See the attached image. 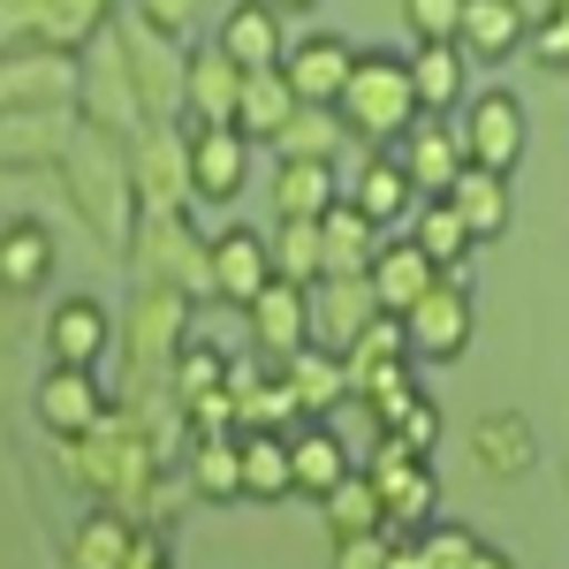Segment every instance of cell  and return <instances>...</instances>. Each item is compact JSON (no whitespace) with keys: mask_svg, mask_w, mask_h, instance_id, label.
Masks as SVG:
<instances>
[{"mask_svg":"<svg viewBox=\"0 0 569 569\" xmlns=\"http://www.w3.org/2000/svg\"><path fill=\"white\" fill-rule=\"evenodd\" d=\"M84 114L77 107H23L0 114V168H61V152L77 144Z\"/></svg>","mask_w":569,"mask_h":569,"instance_id":"20","label":"cell"},{"mask_svg":"<svg viewBox=\"0 0 569 569\" xmlns=\"http://www.w3.org/2000/svg\"><path fill=\"white\" fill-rule=\"evenodd\" d=\"M213 46L243 69V77H259V69H281V53H289V23H281L273 0H228L220 23H213Z\"/></svg>","mask_w":569,"mask_h":569,"instance_id":"17","label":"cell"},{"mask_svg":"<svg viewBox=\"0 0 569 569\" xmlns=\"http://www.w3.org/2000/svg\"><path fill=\"white\" fill-rule=\"evenodd\" d=\"M395 357H410V335H402V319H372L365 335H357L350 350H342V372H365V365H395Z\"/></svg>","mask_w":569,"mask_h":569,"instance_id":"46","label":"cell"},{"mask_svg":"<svg viewBox=\"0 0 569 569\" xmlns=\"http://www.w3.org/2000/svg\"><path fill=\"white\" fill-rule=\"evenodd\" d=\"M144 31H160V39H176V46H190V23L206 16V0H137L130 8Z\"/></svg>","mask_w":569,"mask_h":569,"instance_id":"49","label":"cell"},{"mask_svg":"<svg viewBox=\"0 0 569 569\" xmlns=\"http://www.w3.org/2000/svg\"><path fill=\"white\" fill-rule=\"evenodd\" d=\"M206 259H213V297L220 305H251L266 281H273V251H266L259 228H220V236H206Z\"/></svg>","mask_w":569,"mask_h":569,"instance_id":"23","label":"cell"},{"mask_svg":"<svg viewBox=\"0 0 569 569\" xmlns=\"http://www.w3.org/2000/svg\"><path fill=\"white\" fill-rule=\"evenodd\" d=\"M61 448H69V456H61L69 479L84 486L99 509H122V517H144L152 486L176 471V463H160V448L144 440V426H137L130 410H107L84 440H61Z\"/></svg>","mask_w":569,"mask_h":569,"instance_id":"1","label":"cell"},{"mask_svg":"<svg viewBox=\"0 0 569 569\" xmlns=\"http://www.w3.org/2000/svg\"><path fill=\"white\" fill-rule=\"evenodd\" d=\"M402 69H410V91H418V114H433V122L471 99V61H463V46H410Z\"/></svg>","mask_w":569,"mask_h":569,"instance_id":"27","label":"cell"},{"mask_svg":"<svg viewBox=\"0 0 569 569\" xmlns=\"http://www.w3.org/2000/svg\"><path fill=\"white\" fill-rule=\"evenodd\" d=\"M350 206H357L365 220H372L380 236H388L395 220H410V213H418V190H410V176H402V168H395V152H365Z\"/></svg>","mask_w":569,"mask_h":569,"instance_id":"34","label":"cell"},{"mask_svg":"<svg viewBox=\"0 0 569 569\" xmlns=\"http://www.w3.org/2000/svg\"><path fill=\"white\" fill-rule=\"evenodd\" d=\"M440 206L463 220V236H471V243H493V236L509 228V176L463 168V176L448 182V198H440Z\"/></svg>","mask_w":569,"mask_h":569,"instance_id":"33","label":"cell"},{"mask_svg":"<svg viewBox=\"0 0 569 569\" xmlns=\"http://www.w3.org/2000/svg\"><path fill=\"white\" fill-rule=\"evenodd\" d=\"M365 479H372V493H380V517H388V531H426L440 509V471L433 456H410V448H395L388 433H380V448L357 463Z\"/></svg>","mask_w":569,"mask_h":569,"instance_id":"8","label":"cell"},{"mask_svg":"<svg viewBox=\"0 0 569 569\" xmlns=\"http://www.w3.org/2000/svg\"><path fill=\"white\" fill-rule=\"evenodd\" d=\"M182 144H190V198L198 206H236L259 144H243V130H182Z\"/></svg>","mask_w":569,"mask_h":569,"instance_id":"18","label":"cell"},{"mask_svg":"<svg viewBox=\"0 0 569 569\" xmlns=\"http://www.w3.org/2000/svg\"><path fill=\"white\" fill-rule=\"evenodd\" d=\"M388 569H426V562H418V539H410V531H395V539H388Z\"/></svg>","mask_w":569,"mask_h":569,"instance_id":"52","label":"cell"},{"mask_svg":"<svg viewBox=\"0 0 569 569\" xmlns=\"http://www.w3.org/2000/svg\"><path fill=\"white\" fill-rule=\"evenodd\" d=\"M122 569H176V547H168V531H137L130 562Z\"/></svg>","mask_w":569,"mask_h":569,"instance_id":"51","label":"cell"},{"mask_svg":"<svg viewBox=\"0 0 569 569\" xmlns=\"http://www.w3.org/2000/svg\"><path fill=\"white\" fill-rule=\"evenodd\" d=\"M365 281H372V305L388 311V319H402V311L418 305V297H426V289L440 281V273L426 266V251L402 236V243H380V259H372V273H365Z\"/></svg>","mask_w":569,"mask_h":569,"instance_id":"31","label":"cell"},{"mask_svg":"<svg viewBox=\"0 0 569 569\" xmlns=\"http://www.w3.org/2000/svg\"><path fill=\"white\" fill-rule=\"evenodd\" d=\"M266 251H273V273L281 281H319V220H273L266 228Z\"/></svg>","mask_w":569,"mask_h":569,"instance_id":"43","label":"cell"},{"mask_svg":"<svg viewBox=\"0 0 569 569\" xmlns=\"http://www.w3.org/2000/svg\"><path fill=\"white\" fill-rule=\"evenodd\" d=\"M273 372H281V388H289L297 426H327V418L350 402V380H342V357L335 350H297V357H281Z\"/></svg>","mask_w":569,"mask_h":569,"instance_id":"25","label":"cell"},{"mask_svg":"<svg viewBox=\"0 0 569 569\" xmlns=\"http://www.w3.org/2000/svg\"><path fill=\"white\" fill-rule=\"evenodd\" d=\"M335 144H350L342 122H335V107H297V114H289V130L273 137V152H281V160H335Z\"/></svg>","mask_w":569,"mask_h":569,"instance_id":"42","label":"cell"},{"mask_svg":"<svg viewBox=\"0 0 569 569\" xmlns=\"http://www.w3.org/2000/svg\"><path fill=\"white\" fill-rule=\"evenodd\" d=\"M77 114H84V130H107V137H122V144L144 137V107H137V91H130L122 46H114V23L77 53Z\"/></svg>","mask_w":569,"mask_h":569,"instance_id":"7","label":"cell"},{"mask_svg":"<svg viewBox=\"0 0 569 569\" xmlns=\"http://www.w3.org/2000/svg\"><path fill=\"white\" fill-rule=\"evenodd\" d=\"M525 0H463L456 46H463V61H509V53H525Z\"/></svg>","mask_w":569,"mask_h":569,"instance_id":"28","label":"cell"},{"mask_svg":"<svg viewBox=\"0 0 569 569\" xmlns=\"http://www.w3.org/2000/svg\"><path fill=\"white\" fill-rule=\"evenodd\" d=\"M114 350V319L99 297H61L46 311V365H77V372H99V357Z\"/></svg>","mask_w":569,"mask_h":569,"instance_id":"21","label":"cell"},{"mask_svg":"<svg viewBox=\"0 0 569 569\" xmlns=\"http://www.w3.org/2000/svg\"><path fill=\"white\" fill-rule=\"evenodd\" d=\"M130 198L137 213H182L190 206V144H182V130H144L130 144Z\"/></svg>","mask_w":569,"mask_h":569,"instance_id":"13","label":"cell"},{"mask_svg":"<svg viewBox=\"0 0 569 569\" xmlns=\"http://www.w3.org/2000/svg\"><path fill=\"white\" fill-rule=\"evenodd\" d=\"M471 569H517V562H509L501 547H486V539H479V555H471Z\"/></svg>","mask_w":569,"mask_h":569,"instance_id":"53","label":"cell"},{"mask_svg":"<svg viewBox=\"0 0 569 569\" xmlns=\"http://www.w3.org/2000/svg\"><path fill=\"white\" fill-rule=\"evenodd\" d=\"M319 517H327V531H335V539L388 531V517H380V493H372V479H365V471H350L342 486H327V493H319Z\"/></svg>","mask_w":569,"mask_h":569,"instance_id":"41","label":"cell"},{"mask_svg":"<svg viewBox=\"0 0 569 569\" xmlns=\"http://www.w3.org/2000/svg\"><path fill=\"white\" fill-rule=\"evenodd\" d=\"M555 8H569V0H555Z\"/></svg>","mask_w":569,"mask_h":569,"instance_id":"55","label":"cell"},{"mask_svg":"<svg viewBox=\"0 0 569 569\" xmlns=\"http://www.w3.org/2000/svg\"><path fill=\"white\" fill-rule=\"evenodd\" d=\"M335 122H342V137L350 144H365V152H395L402 137H410V122H418V91H410V69H402V53H357L350 84H342V99H335Z\"/></svg>","mask_w":569,"mask_h":569,"instance_id":"3","label":"cell"},{"mask_svg":"<svg viewBox=\"0 0 569 569\" xmlns=\"http://www.w3.org/2000/svg\"><path fill=\"white\" fill-rule=\"evenodd\" d=\"M114 46H122L130 91H137V107H144V130H182V69H190V46L144 31L137 16H114Z\"/></svg>","mask_w":569,"mask_h":569,"instance_id":"6","label":"cell"},{"mask_svg":"<svg viewBox=\"0 0 569 569\" xmlns=\"http://www.w3.org/2000/svg\"><path fill=\"white\" fill-rule=\"evenodd\" d=\"M456 144H463L471 168L509 176L525 160V107H517V91H471L463 99V122H456Z\"/></svg>","mask_w":569,"mask_h":569,"instance_id":"11","label":"cell"},{"mask_svg":"<svg viewBox=\"0 0 569 569\" xmlns=\"http://www.w3.org/2000/svg\"><path fill=\"white\" fill-rule=\"evenodd\" d=\"M182 479L198 501H243V456H236V433H198L190 456H182Z\"/></svg>","mask_w":569,"mask_h":569,"instance_id":"38","label":"cell"},{"mask_svg":"<svg viewBox=\"0 0 569 569\" xmlns=\"http://www.w3.org/2000/svg\"><path fill=\"white\" fill-rule=\"evenodd\" d=\"M243 319H251V342L266 350V365L311 350V289L305 281H281V273H273L259 297L243 305Z\"/></svg>","mask_w":569,"mask_h":569,"instance_id":"19","label":"cell"},{"mask_svg":"<svg viewBox=\"0 0 569 569\" xmlns=\"http://www.w3.org/2000/svg\"><path fill=\"white\" fill-rule=\"evenodd\" d=\"M471 463H479L486 479H531V463H539V433H531L525 410H493L471 426Z\"/></svg>","mask_w":569,"mask_h":569,"instance_id":"26","label":"cell"},{"mask_svg":"<svg viewBox=\"0 0 569 569\" xmlns=\"http://www.w3.org/2000/svg\"><path fill=\"white\" fill-rule=\"evenodd\" d=\"M395 168L410 176V190H418V198H448V182L463 176L471 160H463V144H456V130H448V122L418 114V122H410V137L395 144Z\"/></svg>","mask_w":569,"mask_h":569,"instance_id":"24","label":"cell"},{"mask_svg":"<svg viewBox=\"0 0 569 569\" xmlns=\"http://www.w3.org/2000/svg\"><path fill=\"white\" fill-rule=\"evenodd\" d=\"M53 273V236L39 220H8L0 228V297H39Z\"/></svg>","mask_w":569,"mask_h":569,"instance_id":"35","label":"cell"},{"mask_svg":"<svg viewBox=\"0 0 569 569\" xmlns=\"http://www.w3.org/2000/svg\"><path fill=\"white\" fill-rule=\"evenodd\" d=\"M380 243H388V236L357 213L350 198H342V206H327V213H319V281H327V273H342V281H350V273H372Z\"/></svg>","mask_w":569,"mask_h":569,"instance_id":"29","label":"cell"},{"mask_svg":"<svg viewBox=\"0 0 569 569\" xmlns=\"http://www.w3.org/2000/svg\"><path fill=\"white\" fill-rule=\"evenodd\" d=\"M273 8H281V16H305V8H319V0H273Z\"/></svg>","mask_w":569,"mask_h":569,"instance_id":"54","label":"cell"},{"mask_svg":"<svg viewBox=\"0 0 569 569\" xmlns=\"http://www.w3.org/2000/svg\"><path fill=\"white\" fill-rule=\"evenodd\" d=\"M289 114H297V91L281 69H259V77H243V107H236V130L243 144H273V137L289 130Z\"/></svg>","mask_w":569,"mask_h":569,"instance_id":"39","label":"cell"},{"mask_svg":"<svg viewBox=\"0 0 569 569\" xmlns=\"http://www.w3.org/2000/svg\"><path fill=\"white\" fill-rule=\"evenodd\" d=\"M402 335H410V365H456L479 335V305L463 281H433L418 305L402 311Z\"/></svg>","mask_w":569,"mask_h":569,"instance_id":"10","label":"cell"},{"mask_svg":"<svg viewBox=\"0 0 569 569\" xmlns=\"http://www.w3.org/2000/svg\"><path fill=\"white\" fill-rule=\"evenodd\" d=\"M327 206H342L335 160H273V220H319Z\"/></svg>","mask_w":569,"mask_h":569,"instance_id":"30","label":"cell"},{"mask_svg":"<svg viewBox=\"0 0 569 569\" xmlns=\"http://www.w3.org/2000/svg\"><path fill=\"white\" fill-rule=\"evenodd\" d=\"M395 531H365V539H335V569H388Z\"/></svg>","mask_w":569,"mask_h":569,"instance_id":"50","label":"cell"},{"mask_svg":"<svg viewBox=\"0 0 569 569\" xmlns=\"http://www.w3.org/2000/svg\"><path fill=\"white\" fill-rule=\"evenodd\" d=\"M350 69H357V46L342 31H305V39H289V53H281V77L297 91V107H335L342 84H350Z\"/></svg>","mask_w":569,"mask_h":569,"instance_id":"16","label":"cell"},{"mask_svg":"<svg viewBox=\"0 0 569 569\" xmlns=\"http://www.w3.org/2000/svg\"><path fill=\"white\" fill-rule=\"evenodd\" d=\"M525 53L539 61V69H555V77H569V8H539L531 16V31H525Z\"/></svg>","mask_w":569,"mask_h":569,"instance_id":"45","label":"cell"},{"mask_svg":"<svg viewBox=\"0 0 569 569\" xmlns=\"http://www.w3.org/2000/svg\"><path fill=\"white\" fill-rule=\"evenodd\" d=\"M122 251L137 259V281L176 289V297H190V305L213 297V259H206V236L190 228V206H182V213H137Z\"/></svg>","mask_w":569,"mask_h":569,"instance_id":"4","label":"cell"},{"mask_svg":"<svg viewBox=\"0 0 569 569\" xmlns=\"http://www.w3.org/2000/svg\"><path fill=\"white\" fill-rule=\"evenodd\" d=\"M418 539V562L426 569H471V555H479V531H463V525H426V531H410Z\"/></svg>","mask_w":569,"mask_h":569,"instance_id":"44","label":"cell"},{"mask_svg":"<svg viewBox=\"0 0 569 569\" xmlns=\"http://www.w3.org/2000/svg\"><path fill=\"white\" fill-rule=\"evenodd\" d=\"M137 517H122V509H84L77 517V531H69V569H122L137 547Z\"/></svg>","mask_w":569,"mask_h":569,"instance_id":"36","label":"cell"},{"mask_svg":"<svg viewBox=\"0 0 569 569\" xmlns=\"http://www.w3.org/2000/svg\"><path fill=\"white\" fill-rule=\"evenodd\" d=\"M23 107H77V53L0 46V114H23Z\"/></svg>","mask_w":569,"mask_h":569,"instance_id":"12","label":"cell"},{"mask_svg":"<svg viewBox=\"0 0 569 569\" xmlns=\"http://www.w3.org/2000/svg\"><path fill=\"white\" fill-rule=\"evenodd\" d=\"M380 319V305H372V281L365 273H327V281H311V350H350L357 335Z\"/></svg>","mask_w":569,"mask_h":569,"instance_id":"22","label":"cell"},{"mask_svg":"<svg viewBox=\"0 0 569 569\" xmlns=\"http://www.w3.org/2000/svg\"><path fill=\"white\" fill-rule=\"evenodd\" d=\"M357 463L350 448L335 440V426H289V479H297V493L305 501H319L327 486H342Z\"/></svg>","mask_w":569,"mask_h":569,"instance_id":"32","label":"cell"},{"mask_svg":"<svg viewBox=\"0 0 569 569\" xmlns=\"http://www.w3.org/2000/svg\"><path fill=\"white\" fill-rule=\"evenodd\" d=\"M388 440H395V448H410V456H433V448H440V402H433V395H418V402L388 426Z\"/></svg>","mask_w":569,"mask_h":569,"instance_id":"48","label":"cell"},{"mask_svg":"<svg viewBox=\"0 0 569 569\" xmlns=\"http://www.w3.org/2000/svg\"><path fill=\"white\" fill-rule=\"evenodd\" d=\"M410 243L426 251V266H433L440 281H463V259L479 251V243L463 236V220L448 213L440 198H418V213H410Z\"/></svg>","mask_w":569,"mask_h":569,"instance_id":"37","label":"cell"},{"mask_svg":"<svg viewBox=\"0 0 569 569\" xmlns=\"http://www.w3.org/2000/svg\"><path fill=\"white\" fill-rule=\"evenodd\" d=\"M107 0H0V46H53V53H84L107 31Z\"/></svg>","mask_w":569,"mask_h":569,"instance_id":"9","label":"cell"},{"mask_svg":"<svg viewBox=\"0 0 569 569\" xmlns=\"http://www.w3.org/2000/svg\"><path fill=\"white\" fill-rule=\"evenodd\" d=\"M456 23H463V0H402L410 46H456Z\"/></svg>","mask_w":569,"mask_h":569,"instance_id":"47","label":"cell"},{"mask_svg":"<svg viewBox=\"0 0 569 569\" xmlns=\"http://www.w3.org/2000/svg\"><path fill=\"white\" fill-rule=\"evenodd\" d=\"M236 456H243V501H289L297 493L289 433H236Z\"/></svg>","mask_w":569,"mask_h":569,"instance_id":"40","label":"cell"},{"mask_svg":"<svg viewBox=\"0 0 569 569\" xmlns=\"http://www.w3.org/2000/svg\"><path fill=\"white\" fill-rule=\"evenodd\" d=\"M31 410H39V426L53 440H84L107 410H114V395L99 388V372H77V365H46L39 395H31Z\"/></svg>","mask_w":569,"mask_h":569,"instance_id":"15","label":"cell"},{"mask_svg":"<svg viewBox=\"0 0 569 569\" xmlns=\"http://www.w3.org/2000/svg\"><path fill=\"white\" fill-rule=\"evenodd\" d=\"M236 107H243V69L213 39L190 46V69H182V130H236Z\"/></svg>","mask_w":569,"mask_h":569,"instance_id":"14","label":"cell"},{"mask_svg":"<svg viewBox=\"0 0 569 569\" xmlns=\"http://www.w3.org/2000/svg\"><path fill=\"white\" fill-rule=\"evenodd\" d=\"M53 176L69 182V206L84 213V228L107 243V251H122L137 228V198H130V152H122V137L107 130H77V144L61 152V168Z\"/></svg>","mask_w":569,"mask_h":569,"instance_id":"2","label":"cell"},{"mask_svg":"<svg viewBox=\"0 0 569 569\" xmlns=\"http://www.w3.org/2000/svg\"><path fill=\"white\" fill-rule=\"evenodd\" d=\"M190 297L176 289H152V281H137V305L122 319V357H130V388H168V372H176L182 342H190Z\"/></svg>","mask_w":569,"mask_h":569,"instance_id":"5","label":"cell"}]
</instances>
